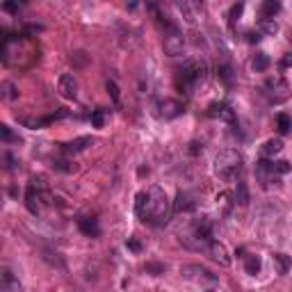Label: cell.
Listing matches in <instances>:
<instances>
[{"instance_id": "obj_1", "label": "cell", "mask_w": 292, "mask_h": 292, "mask_svg": "<svg viewBox=\"0 0 292 292\" xmlns=\"http://www.w3.org/2000/svg\"><path fill=\"white\" fill-rule=\"evenodd\" d=\"M172 217V212H169V201H167L165 192L157 188H151L149 192V219L153 224H167Z\"/></svg>"}, {"instance_id": "obj_2", "label": "cell", "mask_w": 292, "mask_h": 292, "mask_svg": "<svg viewBox=\"0 0 292 292\" xmlns=\"http://www.w3.org/2000/svg\"><path fill=\"white\" fill-rule=\"evenodd\" d=\"M242 172V155L238 151H222L217 157H215V173L222 176V178H235L238 173Z\"/></svg>"}, {"instance_id": "obj_3", "label": "cell", "mask_w": 292, "mask_h": 292, "mask_svg": "<svg viewBox=\"0 0 292 292\" xmlns=\"http://www.w3.org/2000/svg\"><path fill=\"white\" fill-rule=\"evenodd\" d=\"M162 46H165L167 55H172V57L180 55L183 48H185V37H183V32L176 30V28H169V30L165 32V41H162Z\"/></svg>"}, {"instance_id": "obj_4", "label": "cell", "mask_w": 292, "mask_h": 292, "mask_svg": "<svg viewBox=\"0 0 292 292\" xmlns=\"http://www.w3.org/2000/svg\"><path fill=\"white\" fill-rule=\"evenodd\" d=\"M180 276L189 278V281H208V283L217 281V276L212 272H208L206 267H201V265H183L180 267Z\"/></svg>"}, {"instance_id": "obj_5", "label": "cell", "mask_w": 292, "mask_h": 292, "mask_svg": "<svg viewBox=\"0 0 292 292\" xmlns=\"http://www.w3.org/2000/svg\"><path fill=\"white\" fill-rule=\"evenodd\" d=\"M265 89L270 91V96L274 98V101H285V98H288V83H285L281 75H272V78H267Z\"/></svg>"}, {"instance_id": "obj_6", "label": "cell", "mask_w": 292, "mask_h": 292, "mask_svg": "<svg viewBox=\"0 0 292 292\" xmlns=\"http://www.w3.org/2000/svg\"><path fill=\"white\" fill-rule=\"evenodd\" d=\"M206 254H208L215 262H219L222 267H228V265H231L228 251H226V247L222 244V242H217V240H210L208 244H206Z\"/></svg>"}, {"instance_id": "obj_7", "label": "cell", "mask_w": 292, "mask_h": 292, "mask_svg": "<svg viewBox=\"0 0 292 292\" xmlns=\"http://www.w3.org/2000/svg\"><path fill=\"white\" fill-rule=\"evenodd\" d=\"M57 91H60L64 98H75L78 96V83H75V78L71 73H64L60 78V83H57Z\"/></svg>"}, {"instance_id": "obj_8", "label": "cell", "mask_w": 292, "mask_h": 292, "mask_svg": "<svg viewBox=\"0 0 292 292\" xmlns=\"http://www.w3.org/2000/svg\"><path fill=\"white\" fill-rule=\"evenodd\" d=\"M41 199H39V192L37 188L28 183V189H25V208L30 210V215H39V210H41Z\"/></svg>"}, {"instance_id": "obj_9", "label": "cell", "mask_w": 292, "mask_h": 292, "mask_svg": "<svg viewBox=\"0 0 292 292\" xmlns=\"http://www.w3.org/2000/svg\"><path fill=\"white\" fill-rule=\"evenodd\" d=\"M30 183L34 185V188H37L41 203H44V206H51V203H52V194H51V189H48V183H46L44 176H34Z\"/></svg>"}, {"instance_id": "obj_10", "label": "cell", "mask_w": 292, "mask_h": 292, "mask_svg": "<svg viewBox=\"0 0 292 292\" xmlns=\"http://www.w3.org/2000/svg\"><path fill=\"white\" fill-rule=\"evenodd\" d=\"M160 110H162V117H165V119H176V117L183 114V103H180V101H172V98H167V101H162Z\"/></svg>"}, {"instance_id": "obj_11", "label": "cell", "mask_w": 292, "mask_h": 292, "mask_svg": "<svg viewBox=\"0 0 292 292\" xmlns=\"http://www.w3.org/2000/svg\"><path fill=\"white\" fill-rule=\"evenodd\" d=\"M0 292H21L18 278H14V274L9 270H2V276H0Z\"/></svg>"}, {"instance_id": "obj_12", "label": "cell", "mask_w": 292, "mask_h": 292, "mask_svg": "<svg viewBox=\"0 0 292 292\" xmlns=\"http://www.w3.org/2000/svg\"><path fill=\"white\" fill-rule=\"evenodd\" d=\"M210 117H215V119H222V121H228V123H233L235 121V114H233V110L228 107V105H210Z\"/></svg>"}, {"instance_id": "obj_13", "label": "cell", "mask_w": 292, "mask_h": 292, "mask_svg": "<svg viewBox=\"0 0 292 292\" xmlns=\"http://www.w3.org/2000/svg\"><path fill=\"white\" fill-rule=\"evenodd\" d=\"M135 215L139 219H149V192H139L135 196Z\"/></svg>"}, {"instance_id": "obj_14", "label": "cell", "mask_w": 292, "mask_h": 292, "mask_svg": "<svg viewBox=\"0 0 292 292\" xmlns=\"http://www.w3.org/2000/svg\"><path fill=\"white\" fill-rule=\"evenodd\" d=\"M194 208V199L188 194V192H178L176 201H173V210L176 212H188V210Z\"/></svg>"}, {"instance_id": "obj_15", "label": "cell", "mask_w": 292, "mask_h": 292, "mask_svg": "<svg viewBox=\"0 0 292 292\" xmlns=\"http://www.w3.org/2000/svg\"><path fill=\"white\" fill-rule=\"evenodd\" d=\"M78 226H80V231H83L85 235H89V238H96L98 233H101L96 219H91V217H83L80 222H78Z\"/></svg>"}, {"instance_id": "obj_16", "label": "cell", "mask_w": 292, "mask_h": 292, "mask_svg": "<svg viewBox=\"0 0 292 292\" xmlns=\"http://www.w3.org/2000/svg\"><path fill=\"white\" fill-rule=\"evenodd\" d=\"M87 146H91V137H80L71 144H62V151L64 153H78V151H85Z\"/></svg>"}, {"instance_id": "obj_17", "label": "cell", "mask_w": 292, "mask_h": 292, "mask_svg": "<svg viewBox=\"0 0 292 292\" xmlns=\"http://www.w3.org/2000/svg\"><path fill=\"white\" fill-rule=\"evenodd\" d=\"M281 151H283V142H281V139H267V142L262 144V155H276V153H281Z\"/></svg>"}, {"instance_id": "obj_18", "label": "cell", "mask_w": 292, "mask_h": 292, "mask_svg": "<svg viewBox=\"0 0 292 292\" xmlns=\"http://www.w3.org/2000/svg\"><path fill=\"white\" fill-rule=\"evenodd\" d=\"M281 12V2H276V0H265L260 7V14L262 18H272L274 14H278Z\"/></svg>"}, {"instance_id": "obj_19", "label": "cell", "mask_w": 292, "mask_h": 292, "mask_svg": "<svg viewBox=\"0 0 292 292\" xmlns=\"http://www.w3.org/2000/svg\"><path fill=\"white\" fill-rule=\"evenodd\" d=\"M235 203H240V206H247L249 203L247 183H238V188H235Z\"/></svg>"}, {"instance_id": "obj_20", "label": "cell", "mask_w": 292, "mask_h": 292, "mask_svg": "<svg viewBox=\"0 0 292 292\" xmlns=\"http://www.w3.org/2000/svg\"><path fill=\"white\" fill-rule=\"evenodd\" d=\"M251 67H254L256 71H265V69L270 67V57H267L265 52H258L254 60H251Z\"/></svg>"}, {"instance_id": "obj_21", "label": "cell", "mask_w": 292, "mask_h": 292, "mask_svg": "<svg viewBox=\"0 0 292 292\" xmlns=\"http://www.w3.org/2000/svg\"><path fill=\"white\" fill-rule=\"evenodd\" d=\"M2 98L5 101H14V98H18V89H16V85L14 83H2Z\"/></svg>"}, {"instance_id": "obj_22", "label": "cell", "mask_w": 292, "mask_h": 292, "mask_svg": "<svg viewBox=\"0 0 292 292\" xmlns=\"http://www.w3.org/2000/svg\"><path fill=\"white\" fill-rule=\"evenodd\" d=\"M276 123H278V133H281V135H288V133L292 130V119L288 117V114H278Z\"/></svg>"}, {"instance_id": "obj_23", "label": "cell", "mask_w": 292, "mask_h": 292, "mask_svg": "<svg viewBox=\"0 0 292 292\" xmlns=\"http://www.w3.org/2000/svg\"><path fill=\"white\" fill-rule=\"evenodd\" d=\"M258 32H265V34H276L278 32V25L272 18H262L260 25H258Z\"/></svg>"}, {"instance_id": "obj_24", "label": "cell", "mask_w": 292, "mask_h": 292, "mask_svg": "<svg viewBox=\"0 0 292 292\" xmlns=\"http://www.w3.org/2000/svg\"><path fill=\"white\" fill-rule=\"evenodd\" d=\"M176 7H178V12L183 14V18H185V21L194 23V12H192V5H189V2H178Z\"/></svg>"}, {"instance_id": "obj_25", "label": "cell", "mask_w": 292, "mask_h": 292, "mask_svg": "<svg viewBox=\"0 0 292 292\" xmlns=\"http://www.w3.org/2000/svg\"><path fill=\"white\" fill-rule=\"evenodd\" d=\"M247 274H251V276H256L258 272H260V258H256V256H249L247 258Z\"/></svg>"}, {"instance_id": "obj_26", "label": "cell", "mask_w": 292, "mask_h": 292, "mask_svg": "<svg viewBox=\"0 0 292 292\" xmlns=\"http://www.w3.org/2000/svg\"><path fill=\"white\" fill-rule=\"evenodd\" d=\"M274 262L278 265V272H281V274H285V272L290 270V258H288V256L276 254V256H274Z\"/></svg>"}, {"instance_id": "obj_27", "label": "cell", "mask_w": 292, "mask_h": 292, "mask_svg": "<svg viewBox=\"0 0 292 292\" xmlns=\"http://www.w3.org/2000/svg\"><path fill=\"white\" fill-rule=\"evenodd\" d=\"M91 123H94V128H103L105 126V112L103 110H94V112H91Z\"/></svg>"}, {"instance_id": "obj_28", "label": "cell", "mask_w": 292, "mask_h": 292, "mask_svg": "<svg viewBox=\"0 0 292 292\" xmlns=\"http://www.w3.org/2000/svg\"><path fill=\"white\" fill-rule=\"evenodd\" d=\"M87 60H89V57H87L83 51H78V52H73V55H71V62H73L75 67H85V64H87Z\"/></svg>"}, {"instance_id": "obj_29", "label": "cell", "mask_w": 292, "mask_h": 292, "mask_svg": "<svg viewBox=\"0 0 292 292\" xmlns=\"http://www.w3.org/2000/svg\"><path fill=\"white\" fill-rule=\"evenodd\" d=\"M107 91H110V96H112L114 103H119V87L114 80H107Z\"/></svg>"}, {"instance_id": "obj_30", "label": "cell", "mask_w": 292, "mask_h": 292, "mask_svg": "<svg viewBox=\"0 0 292 292\" xmlns=\"http://www.w3.org/2000/svg\"><path fill=\"white\" fill-rule=\"evenodd\" d=\"M146 272H151V274H165V265H157V262H149L146 265Z\"/></svg>"}, {"instance_id": "obj_31", "label": "cell", "mask_w": 292, "mask_h": 292, "mask_svg": "<svg viewBox=\"0 0 292 292\" xmlns=\"http://www.w3.org/2000/svg\"><path fill=\"white\" fill-rule=\"evenodd\" d=\"M242 9H244V5H242V2H238V5H233V9H231V23H235L238 18H240Z\"/></svg>"}, {"instance_id": "obj_32", "label": "cell", "mask_w": 292, "mask_h": 292, "mask_svg": "<svg viewBox=\"0 0 292 292\" xmlns=\"http://www.w3.org/2000/svg\"><path fill=\"white\" fill-rule=\"evenodd\" d=\"M274 172L276 173H288L290 172V165H288L285 160H278V162H274Z\"/></svg>"}, {"instance_id": "obj_33", "label": "cell", "mask_w": 292, "mask_h": 292, "mask_svg": "<svg viewBox=\"0 0 292 292\" xmlns=\"http://www.w3.org/2000/svg\"><path fill=\"white\" fill-rule=\"evenodd\" d=\"M126 247L130 249V251H135V254H139L142 251V244L135 240V238H128V242H126Z\"/></svg>"}, {"instance_id": "obj_34", "label": "cell", "mask_w": 292, "mask_h": 292, "mask_svg": "<svg viewBox=\"0 0 292 292\" xmlns=\"http://www.w3.org/2000/svg\"><path fill=\"white\" fill-rule=\"evenodd\" d=\"M0 137H2L5 142H9V139H14V135H12V130H9V126H5V123L0 126Z\"/></svg>"}, {"instance_id": "obj_35", "label": "cell", "mask_w": 292, "mask_h": 292, "mask_svg": "<svg viewBox=\"0 0 292 292\" xmlns=\"http://www.w3.org/2000/svg\"><path fill=\"white\" fill-rule=\"evenodd\" d=\"M55 169H60V172H73V167L69 165L67 160H57V162H55Z\"/></svg>"}, {"instance_id": "obj_36", "label": "cell", "mask_w": 292, "mask_h": 292, "mask_svg": "<svg viewBox=\"0 0 292 292\" xmlns=\"http://www.w3.org/2000/svg\"><path fill=\"white\" fill-rule=\"evenodd\" d=\"M292 67V52L283 55V60H281V69H290Z\"/></svg>"}, {"instance_id": "obj_37", "label": "cell", "mask_w": 292, "mask_h": 292, "mask_svg": "<svg viewBox=\"0 0 292 292\" xmlns=\"http://www.w3.org/2000/svg\"><path fill=\"white\" fill-rule=\"evenodd\" d=\"M2 9H5V12H9V14H16V12H18V5H16V2H5V5H2Z\"/></svg>"}, {"instance_id": "obj_38", "label": "cell", "mask_w": 292, "mask_h": 292, "mask_svg": "<svg viewBox=\"0 0 292 292\" xmlns=\"http://www.w3.org/2000/svg\"><path fill=\"white\" fill-rule=\"evenodd\" d=\"M219 75L224 78L226 83H231V69H228V67H222V69H219Z\"/></svg>"}, {"instance_id": "obj_39", "label": "cell", "mask_w": 292, "mask_h": 292, "mask_svg": "<svg viewBox=\"0 0 292 292\" xmlns=\"http://www.w3.org/2000/svg\"><path fill=\"white\" fill-rule=\"evenodd\" d=\"M249 37V44H258L260 41V32H247Z\"/></svg>"}, {"instance_id": "obj_40", "label": "cell", "mask_w": 292, "mask_h": 292, "mask_svg": "<svg viewBox=\"0 0 292 292\" xmlns=\"http://www.w3.org/2000/svg\"><path fill=\"white\" fill-rule=\"evenodd\" d=\"M189 153H192V155H196V153H199V144H192V149H189Z\"/></svg>"}, {"instance_id": "obj_41", "label": "cell", "mask_w": 292, "mask_h": 292, "mask_svg": "<svg viewBox=\"0 0 292 292\" xmlns=\"http://www.w3.org/2000/svg\"><path fill=\"white\" fill-rule=\"evenodd\" d=\"M290 41H292V30H290Z\"/></svg>"}]
</instances>
